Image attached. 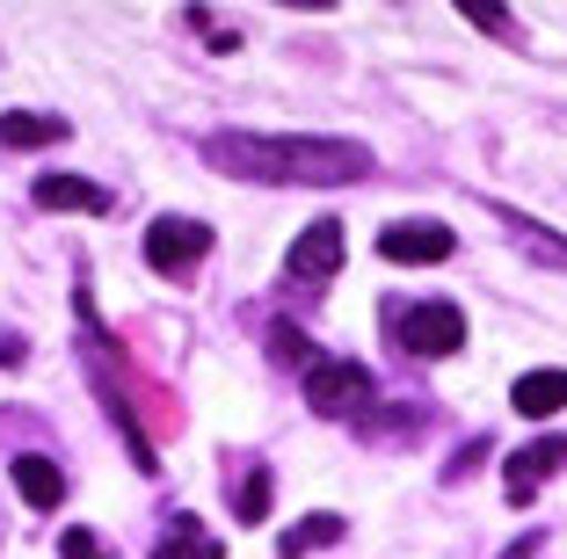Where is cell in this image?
Returning a JSON list of instances; mask_svg holds the SVG:
<instances>
[{
	"label": "cell",
	"instance_id": "8",
	"mask_svg": "<svg viewBox=\"0 0 567 559\" xmlns=\"http://www.w3.org/2000/svg\"><path fill=\"white\" fill-rule=\"evenodd\" d=\"M30 197H37V211H81V218H110L117 211V197H110L102 182H87V175H37Z\"/></svg>",
	"mask_w": 567,
	"mask_h": 559
},
{
	"label": "cell",
	"instance_id": "5",
	"mask_svg": "<svg viewBox=\"0 0 567 559\" xmlns=\"http://www.w3.org/2000/svg\"><path fill=\"white\" fill-rule=\"evenodd\" d=\"M451 247H458V232L436 226V218H393V226L379 232V255L401 269H430V262H451Z\"/></svg>",
	"mask_w": 567,
	"mask_h": 559
},
{
	"label": "cell",
	"instance_id": "4",
	"mask_svg": "<svg viewBox=\"0 0 567 559\" xmlns=\"http://www.w3.org/2000/svg\"><path fill=\"white\" fill-rule=\"evenodd\" d=\"M212 247H218V232L204 218H153L146 226V269H161L167 283H189Z\"/></svg>",
	"mask_w": 567,
	"mask_h": 559
},
{
	"label": "cell",
	"instance_id": "12",
	"mask_svg": "<svg viewBox=\"0 0 567 559\" xmlns=\"http://www.w3.org/2000/svg\"><path fill=\"white\" fill-rule=\"evenodd\" d=\"M66 138V116H37V110H8L0 116V146H59Z\"/></svg>",
	"mask_w": 567,
	"mask_h": 559
},
{
	"label": "cell",
	"instance_id": "11",
	"mask_svg": "<svg viewBox=\"0 0 567 559\" xmlns=\"http://www.w3.org/2000/svg\"><path fill=\"white\" fill-rule=\"evenodd\" d=\"M153 559H226V545H218L212 530H204L197 516L183 509V516H175V524H167V538L153 545Z\"/></svg>",
	"mask_w": 567,
	"mask_h": 559
},
{
	"label": "cell",
	"instance_id": "16",
	"mask_svg": "<svg viewBox=\"0 0 567 559\" xmlns=\"http://www.w3.org/2000/svg\"><path fill=\"white\" fill-rule=\"evenodd\" d=\"M269 349H277V356H291V363H299V371H313V363H320V349L306 342V334L291 328V320H277V328H269Z\"/></svg>",
	"mask_w": 567,
	"mask_h": 559
},
{
	"label": "cell",
	"instance_id": "18",
	"mask_svg": "<svg viewBox=\"0 0 567 559\" xmlns=\"http://www.w3.org/2000/svg\"><path fill=\"white\" fill-rule=\"evenodd\" d=\"M59 552H66V559H117V552H110V545L95 538V530H81V524H73L66 538H59Z\"/></svg>",
	"mask_w": 567,
	"mask_h": 559
},
{
	"label": "cell",
	"instance_id": "13",
	"mask_svg": "<svg viewBox=\"0 0 567 559\" xmlns=\"http://www.w3.org/2000/svg\"><path fill=\"white\" fill-rule=\"evenodd\" d=\"M342 530H350V524H342V516H328V509H320V516H299V524L277 538V559H306V552H320V545H334Z\"/></svg>",
	"mask_w": 567,
	"mask_h": 559
},
{
	"label": "cell",
	"instance_id": "3",
	"mask_svg": "<svg viewBox=\"0 0 567 559\" xmlns=\"http://www.w3.org/2000/svg\"><path fill=\"white\" fill-rule=\"evenodd\" d=\"M385 328H393V342H401L408 356H451V349L466 342V313H458L451 298H415L401 313H385Z\"/></svg>",
	"mask_w": 567,
	"mask_h": 559
},
{
	"label": "cell",
	"instance_id": "17",
	"mask_svg": "<svg viewBox=\"0 0 567 559\" xmlns=\"http://www.w3.org/2000/svg\"><path fill=\"white\" fill-rule=\"evenodd\" d=\"M458 15H466L473 30H487V37H509V8H495V0H458Z\"/></svg>",
	"mask_w": 567,
	"mask_h": 559
},
{
	"label": "cell",
	"instance_id": "6",
	"mask_svg": "<svg viewBox=\"0 0 567 559\" xmlns=\"http://www.w3.org/2000/svg\"><path fill=\"white\" fill-rule=\"evenodd\" d=\"M334 269H342V218H313V226L291 240V255H284V277L291 283H328Z\"/></svg>",
	"mask_w": 567,
	"mask_h": 559
},
{
	"label": "cell",
	"instance_id": "2",
	"mask_svg": "<svg viewBox=\"0 0 567 559\" xmlns=\"http://www.w3.org/2000/svg\"><path fill=\"white\" fill-rule=\"evenodd\" d=\"M306 407H313L320 422H364V414L379 407V385H371L364 363L320 356L313 371H306Z\"/></svg>",
	"mask_w": 567,
	"mask_h": 559
},
{
	"label": "cell",
	"instance_id": "9",
	"mask_svg": "<svg viewBox=\"0 0 567 559\" xmlns=\"http://www.w3.org/2000/svg\"><path fill=\"white\" fill-rule=\"evenodd\" d=\"M509 407L524 414V422H546V414L567 407V371H524L517 385H509Z\"/></svg>",
	"mask_w": 567,
	"mask_h": 559
},
{
	"label": "cell",
	"instance_id": "1",
	"mask_svg": "<svg viewBox=\"0 0 567 559\" xmlns=\"http://www.w3.org/2000/svg\"><path fill=\"white\" fill-rule=\"evenodd\" d=\"M204 161L234 182H262V189H328V182H364L379 167L371 146L320 132H218Z\"/></svg>",
	"mask_w": 567,
	"mask_h": 559
},
{
	"label": "cell",
	"instance_id": "14",
	"mask_svg": "<svg viewBox=\"0 0 567 559\" xmlns=\"http://www.w3.org/2000/svg\"><path fill=\"white\" fill-rule=\"evenodd\" d=\"M495 211H502V226L517 232V240H524V247H532L538 262H553V269H567V240H560V232H546V226H532V218H524V211H509V204H495Z\"/></svg>",
	"mask_w": 567,
	"mask_h": 559
},
{
	"label": "cell",
	"instance_id": "7",
	"mask_svg": "<svg viewBox=\"0 0 567 559\" xmlns=\"http://www.w3.org/2000/svg\"><path fill=\"white\" fill-rule=\"evenodd\" d=\"M560 465H567V436H538V444L509 451V465H502V494L524 509V501L546 487V473H560Z\"/></svg>",
	"mask_w": 567,
	"mask_h": 559
},
{
	"label": "cell",
	"instance_id": "15",
	"mask_svg": "<svg viewBox=\"0 0 567 559\" xmlns=\"http://www.w3.org/2000/svg\"><path fill=\"white\" fill-rule=\"evenodd\" d=\"M269 487H277V479H269L262 465L234 487V516H240V524H262V516H269Z\"/></svg>",
	"mask_w": 567,
	"mask_h": 559
},
{
	"label": "cell",
	"instance_id": "10",
	"mask_svg": "<svg viewBox=\"0 0 567 559\" xmlns=\"http://www.w3.org/2000/svg\"><path fill=\"white\" fill-rule=\"evenodd\" d=\"M16 494L30 501V509H59V501H66V473H59L51 458H37V451H22L16 458Z\"/></svg>",
	"mask_w": 567,
	"mask_h": 559
}]
</instances>
